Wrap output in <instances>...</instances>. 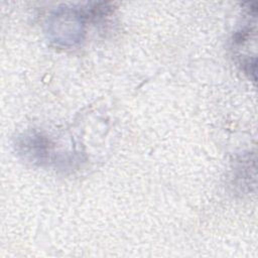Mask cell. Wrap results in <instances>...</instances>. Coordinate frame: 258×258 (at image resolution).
I'll return each mask as SVG.
<instances>
[{"label":"cell","instance_id":"1","mask_svg":"<svg viewBox=\"0 0 258 258\" xmlns=\"http://www.w3.org/2000/svg\"><path fill=\"white\" fill-rule=\"evenodd\" d=\"M83 16L80 11L72 8L57 10L52 15V22L50 23L53 27L50 32L53 34L54 40L62 43L79 41L83 32Z\"/></svg>","mask_w":258,"mask_h":258}]
</instances>
